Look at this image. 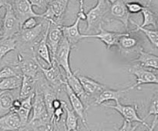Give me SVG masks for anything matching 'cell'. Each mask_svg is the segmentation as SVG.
Returning <instances> with one entry per match:
<instances>
[{"instance_id": "cell-1", "label": "cell", "mask_w": 158, "mask_h": 131, "mask_svg": "<svg viewBox=\"0 0 158 131\" xmlns=\"http://www.w3.org/2000/svg\"><path fill=\"white\" fill-rule=\"evenodd\" d=\"M110 12V3L107 0H100L96 6L86 13V21L87 22L86 32L97 30L102 27L103 20Z\"/></svg>"}, {"instance_id": "cell-2", "label": "cell", "mask_w": 158, "mask_h": 131, "mask_svg": "<svg viewBox=\"0 0 158 131\" xmlns=\"http://www.w3.org/2000/svg\"><path fill=\"white\" fill-rule=\"evenodd\" d=\"M81 20H86V13H85L83 1H80V9H79L77 18L73 24L71 25L61 26L63 37L67 40L72 48L75 47L80 41L86 38V35H83L80 32V23Z\"/></svg>"}, {"instance_id": "cell-3", "label": "cell", "mask_w": 158, "mask_h": 131, "mask_svg": "<svg viewBox=\"0 0 158 131\" xmlns=\"http://www.w3.org/2000/svg\"><path fill=\"white\" fill-rule=\"evenodd\" d=\"M32 115L27 125L43 127L50 122L41 91L35 90L32 106Z\"/></svg>"}, {"instance_id": "cell-4", "label": "cell", "mask_w": 158, "mask_h": 131, "mask_svg": "<svg viewBox=\"0 0 158 131\" xmlns=\"http://www.w3.org/2000/svg\"><path fill=\"white\" fill-rule=\"evenodd\" d=\"M69 2L68 0L49 1L46 10L41 14L42 18L50 22L51 25H63L62 22Z\"/></svg>"}, {"instance_id": "cell-5", "label": "cell", "mask_w": 158, "mask_h": 131, "mask_svg": "<svg viewBox=\"0 0 158 131\" xmlns=\"http://www.w3.org/2000/svg\"><path fill=\"white\" fill-rule=\"evenodd\" d=\"M1 32L3 38L15 37L20 32V22L15 16L9 2H7L6 6V13L2 19Z\"/></svg>"}, {"instance_id": "cell-6", "label": "cell", "mask_w": 158, "mask_h": 131, "mask_svg": "<svg viewBox=\"0 0 158 131\" xmlns=\"http://www.w3.org/2000/svg\"><path fill=\"white\" fill-rule=\"evenodd\" d=\"M38 65L39 68L43 72L45 78L49 83L51 87H53L57 91H60L62 87H64L65 84L66 83V76L62 74L60 67L55 61H52V65L48 68L43 67L40 61H38Z\"/></svg>"}, {"instance_id": "cell-7", "label": "cell", "mask_w": 158, "mask_h": 131, "mask_svg": "<svg viewBox=\"0 0 158 131\" xmlns=\"http://www.w3.org/2000/svg\"><path fill=\"white\" fill-rule=\"evenodd\" d=\"M72 48L71 44L63 37L57 48L55 55L52 59V61H55L58 64L59 67H61L64 70L66 75H70L73 73V71L71 70L70 62H69V58H70L71 49Z\"/></svg>"}, {"instance_id": "cell-8", "label": "cell", "mask_w": 158, "mask_h": 131, "mask_svg": "<svg viewBox=\"0 0 158 131\" xmlns=\"http://www.w3.org/2000/svg\"><path fill=\"white\" fill-rule=\"evenodd\" d=\"M103 105L106 107H109V108L114 109L116 111L118 112L123 117L124 121L131 123L137 122L143 124L146 127H149V125L145 123V120L142 119L139 116L138 113H137L138 107H137V104L123 105V104H121L120 102H117L115 105H108V104H103Z\"/></svg>"}, {"instance_id": "cell-9", "label": "cell", "mask_w": 158, "mask_h": 131, "mask_svg": "<svg viewBox=\"0 0 158 131\" xmlns=\"http://www.w3.org/2000/svg\"><path fill=\"white\" fill-rule=\"evenodd\" d=\"M128 72L136 77V83L130 86L131 90L143 84H158V75L150 69L143 68L137 65H134L130 67Z\"/></svg>"}, {"instance_id": "cell-10", "label": "cell", "mask_w": 158, "mask_h": 131, "mask_svg": "<svg viewBox=\"0 0 158 131\" xmlns=\"http://www.w3.org/2000/svg\"><path fill=\"white\" fill-rule=\"evenodd\" d=\"M31 49L32 52V58L31 59L26 58L23 56V54L19 53L17 57V64H15V67L19 69L22 75L30 77L37 80V76L40 71L38 65L39 61L32 48Z\"/></svg>"}, {"instance_id": "cell-11", "label": "cell", "mask_w": 158, "mask_h": 131, "mask_svg": "<svg viewBox=\"0 0 158 131\" xmlns=\"http://www.w3.org/2000/svg\"><path fill=\"white\" fill-rule=\"evenodd\" d=\"M12 6L15 16L19 21L20 25L29 18H41V14L34 12L32 6L28 0H16L9 2Z\"/></svg>"}, {"instance_id": "cell-12", "label": "cell", "mask_w": 158, "mask_h": 131, "mask_svg": "<svg viewBox=\"0 0 158 131\" xmlns=\"http://www.w3.org/2000/svg\"><path fill=\"white\" fill-rule=\"evenodd\" d=\"M64 91L65 92H66V94H67V97L68 98H69V102H70L72 109L74 110V112L77 114L78 118H80V121H82V123H83V124L84 125V127H86V130H88L89 128H88L87 124H86V116H87L86 110H87V108H86V106L83 104V103L82 102L81 100L74 94V92L73 91L72 89L69 87V86L68 85L67 83L65 84Z\"/></svg>"}, {"instance_id": "cell-13", "label": "cell", "mask_w": 158, "mask_h": 131, "mask_svg": "<svg viewBox=\"0 0 158 131\" xmlns=\"http://www.w3.org/2000/svg\"><path fill=\"white\" fill-rule=\"evenodd\" d=\"M100 32L95 35H86L85 39L87 38H94L99 39L106 45V48L110 49L113 46H117L118 41L122 36L125 35L127 32H114V31H107L103 29V27H100L99 29Z\"/></svg>"}, {"instance_id": "cell-14", "label": "cell", "mask_w": 158, "mask_h": 131, "mask_svg": "<svg viewBox=\"0 0 158 131\" xmlns=\"http://www.w3.org/2000/svg\"><path fill=\"white\" fill-rule=\"evenodd\" d=\"M130 91H131L130 87L120 90H114L106 87L96 97L95 101L92 105H102L103 103L110 101H114L116 103L120 102V100L124 98L125 94H127Z\"/></svg>"}, {"instance_id": "cell-15", "label": "cell", "mask_w": 158, "mask_h": 131, "mask_svg": "<svg viewBox=\"0 0 158 131\" xmlns=\"http://www.w3.org/2000/svg\"><path fill=\"white\" fill-rule=\"evenodd\" d=\"M110 3V12L115 19L123 23L125 29H128L129 12L126 7V2L123 0H108Z\"/></svg>"}, {"instance_id": "cell-16", "label": "cell", "mask_w": 158, "mask_h": 131, "mask_svg": "<svg viewBox=\"0 0 158 131\" xmlns=\"http://www.w3.org/2000/svg\"><path fill=\"white\" fill-rule=\"evenodd\" d=\"M79 71H77V76L78 78L79 81L81 83L82 86H83V89H84L85 92L86 94L90 98V97H96L99 94L101 91L106 88V85L101 84V83L98 82V81H95V80L92 79V78H89L85 75H79Z\"/></svg>"}, {"instance_id": "cell-17", "label": "cell", "mask_w": 158, "mask_h": 131, "mask_svg": "<svg viewBox=\"0 0 158 131\" xmlns=\"http://www.w3.org/2000/svg\"><path fill=\"white\" fill-rule=\"evenodd\" d=\"M66 83H67L68 85L69 86V87L72 89V91L74 92V94L81 100L82 102L83 103V104H84V105L86 106V108L88 109V107L90 106L89 102V97L86 94L84 89H83V86H82L81 83L80 82L78 78H77V71H73V73L70 74V75H66Z\"/></svg>"}, {"instance_id": "cell-18", "label": "cell", "mask_w": 158, "mask_h": 131, "mask_svg": "<svg viewBox=\"0 0 158 131\" xmlns=\"http://www.w3.org/2000/svg\"><path fill=\"white\" fill-rule=\"evenodd\" d=\"M0 131H23L17 113L10 111L4 116L0 117Z\"/></svg>"}, {"instance_id": "cell-19", "label": "cell", "mask_w": 158, "mask_h": 131, "mask_svg": "<svg viewBox=\"0 0 158 131\" xmlns=\"http://www.w3.org/2000/svg\"><path fill=\"white\" fill-rule=\"evenodd\" d=\"M62 25H54L50 24L47 35V44L50 52L51 58L55 55L60 41L63 39V35L61 29Z\"/></svg>"}, {"instance_id": "cell-20", "label": "cell", "mask_w": 158, "mask_h": 131, "mask_svg": "<svg viewBox=\"0 0 158 131\" xmlns=\"http://www.w3.org/2000/svg\"><path fill=\"white\" fill-rule=\"evenodd\" d=\"M49 27H50V22L48 21L47 27H46V31H45L43 36L41 39L40 40L38 43L35 44V49L32 47V50L34 52H36V54L40 57V58L46 61L49 66L50 67L52 65V58H51L50 52H49V46L47 44V35L48 32H49Z\"/></svg>"}, {"instance_id": "cell-21", "label": "cell", "mask_w": 158, "mask_h": 131, "mask_svg": "<svg viewBox=\"0 0 158 131\" xmlns=\"http://www.w3.org/2000/svg\"><path fill=\"white\" fill-rule=\"evenodd\" d=\"M41 92L43 94V101H44L45 105H46L48 115L51 121L54 112L53 108H52V103L56 99L58 98L59 91L55 90L49 84H43L41 85Z\"/></svg>"}, {"instance_id": "cell-22", "label": "cell", "mask_w": 158, "mask_h": 131, "mask_svg": "<svg viewBox=\"0 0 158 131\" xmlns=\"http://www.w3.org/2000/svg\"><path fill=\"white\" fill-rule=\"evenodd\" d=\"M136 65L147 69H154L158 71V56L146 52L140 49L138 52V57L135 60Z\"/></svg>"}, {"instance_id": "cell-23", "label": "cell", "mask_w": 158, "mask_h": 131, "mask_svg": "<svg viewBox=\"0 0 158 131\" xmlns=\"http://www.w3.org/2000/svg\"><path fill=\"white\" fill-rule=\"evenodd\" d=\"M131 32H127L119 39L117 47H119L121 55L132 52L138 47L139 41L136 37L131 35Z\"/></svg>"}, {"instance_id": "cell-24", "label": "cell", "mask_w": 158, "mask_h": 131, "mask_svg": "<svg viewBox=\"0 0 158 131\" xmlns=\"http://www.w3.org/2000/svg\"><path fill=\"white\" fill-rule=\"evenodd\" d=\"M34 95H35V93L28 97V98H25V99L21 100V107L17 111H15V113H17V114L19 117L23 130H25L28 123H29V114H30V112L32 110Z\"/></svg>"}, {"instance_id": "cell-25", "label": "cell", "mask_w": 158, "mask_h": 131, "mask_svg": "<svg viewBox=\"0 0 158 131\" xmlns=\"http://www.w3.org/2000/svg\"><path fill=\"white\" fill-rule=\"evenodd\" d=\"M43 30H44V21H42L33 29H29V30L20 31V32L17 35H19L22 42L32 43L40 36Z\"/></svg>"}, {"instance_id": "cell-26", "label": "cell", "mask_w": 158, "mask_h": 131, "mask_svg": "<svg viewBox=\"0 0 158 131\" xmlns=\"http://www.w3.org/2000/svg\"><path fill=\"white\" fill-rule=\"evenodd\" d=\"M35 82H36V79L22 75V84L20 87L19 99H25L30 95L33 94L35 91Z\"/></svg>"}, {"instance_id": "cell-27", "label": "cell", "mask_w": 158, "mask_h": 131, "mask_svg": "<svg viewBox=\"0 0 158 131\" xmlns=\"http://www.w3.org/2000/svg\"><path fill=\"white\" fill-rule=\"evenodd\" d=\"M63 107L64 109V111H66V121H65L64 124L66 130L70 131L77 129L79 118L77 114L74 112L72 107H69L67 103L64 101H63Z\"/></svg>"}, {"instance_id": "cell-28", "label": "cell", "mask_w": 158, "mask_h": 131, "mask_svg": "<svg viewBox=\"0 0 158 131\" xmlns=\"http://www.w3.org/2000/svg\"><path fill=\"white\" fill-rule=\"evenodd\" d=\"M17 43L18 40L15 36L0 40V60L2 59L8 53L15 51L17 47Z\"/></svg>"}, {"instance_id": "cell-29", "label": "cell", "mask_w": 158, "mask_h": 131, "mask_svg": "<svg viewBox=\"0 0 158 131\" xmlns=\"http://www.w3.org/2000/svg\"><path fill=\"white\" fill-rule=\"evenodd\" d=\"M14 98L9 91H3L0 95V117L4 116L12 110Z\"/></svg>"}, {"instance_id": "cell-30", "label": "cell", "mask_w": 158, "mask_h": 131, "mask_svg": "<svg viewBox=\"0 0 158 131\" xmlns=\"http://www.w3.org/2000/svg\"><path fill=\"white\" fill-rule=\"evenodd\" d=\"M21 84L22 75L3 79L0 81V91H9L15 90L21 87Z\"/></svg>"}, {"instance_id": "cell-31", "label": "cell", "mask_w": 158, "mask_h": 131, "mask_svg": "<svg viewBox=\"0 0 158 131\" xmlns=\"http://www.w3.org/2000/svg\"><path fill=\"white\" fill-rule=\"evenodd\" d=\"M143 17V21L141 25H140L141 28H146L148 26L153 25L154 28L157 27V18L156 14L151 9L150 6L148 5L145 6V8L142 11Z\"/></svg>"}, {"instance_id": "cell-32", "label": "cell", "mask_w": 158, "mask_h": 131, "mask_svg": "<svg viewBox=\"0 0 158 131\" xmlns=\"http://www.w3.org/2000/svg\"><path fill=\"white\" fill-rule=\"evenodd\" d=\"M131 22L133 23L134 25H135L136 26V29L134 30L131 31V32H141L144 34L145 35L147 36V38H148L151 43L152 44H154L156 48H158V31L157 30H150V29H144V28H141L140 26V25L137 24V23L134 22V21L131 20Z\"/></svg>"}, {"instance_id": "cell-33", "label": "cell", "mask_w": 158, "mask_h": 131, "mask_svg": "<svg viewBox=\"0 0 158 131\" xmlns=\"http://www.w3.org/2000/svg\"><path fill=\"white\" fill-rule=\"evenodd\" d=\"M15 68L17 67H12V66H5L0 70V79H6V78H12V77L19 76L18 71H16Z\"/></svg>"}, {"instance_id": "cell-34", "label": "cell", "mask_w": 158, "mask_h": 131, "mask_svg": "<svg viewBox=\"0 0 158 131\" xmlns=\"http://www.w3.org/2000/svg\"><path fill=\"white\" fill-rule=\"evenodd\" d=\"M126 7L129 14H137L142 12L145 6L137 2H126Z\"/></svg>"}, {"instance_id": "cell-35", "label": "cell", "mask_w": 158, "mask_h": 131, "mask_svg": "<svg viewBox=\"0 0 158 131\" xmlns=\"http://www.w3.org/2000/svg\"><path fill=\"white\" fill-rule=\"evenodd\" d=\"M152 115H154V117H158V92L154 95V97L151 99L148 114L146 118H144V120L149 118L150 116H152Z\"/></svg>"}, {"instance_id": "cell-36", "label": "cell", "mask_w": 158, "mask_h": 131, "mask_svg": "<svg viewBox=\"0 0 158 131\" xmlns=\"http://www.w3.org/2000/svg\"><path fill=\"white\" fill-rule=\"evenodd\" d=\"M39 24L37 18H29L20 25V31L29 30L35 28Z\"/></svg>"}, {"instance_id": "cell-37", "label": "cell", "mask_w": 158, "mask_h": 131, "mask_svg": "<svg viewBox=\"0 0 158 131\" xmlns=\"http://www.w3.org/2000/svg\"><path fill=\"white\" fill-rule=\"evenodd\" d=\"M138 124L133 125L132 123L128 122V121H123V124L119 129V131H135L138 127Z\"/></svg>"}, {"instance_id": "cell-38", "label": "cell", "mask_w": 158, "mask_h": 131, "mask_svg": "<svg viewBox=\"0 0 158 131\" xmlns=\"http://www.w3.org/2000/svg\"><path fill=\"white\" fill-rule=\"evenodd\" d=\"M29 2L32 4V7L35 6L39 9H45V10H46L48 3H49V1H46V0H32V1Z\"/></svg>"}, {"instance_id": "cell-39", "label": "cell", "mask_w": 158, "mask_h": 131, "mask_svg": "<svg viewBox=\"0 0 158 131\" xmlns=\"http://www.w3.org/2000/svg\"><path fill=\"white\" fill-rule=\"evenodd\" d=\"M55 123L49 122L46 125L43 126V130L41 131H56V127Z\"/></svg>"}, {"instance_id": "cell-40", "label": "cell", "mask_w": 158, "mask_h": 131, "mask_svg": "<svg viewBox=\"0 0 158 131\" xmlns=\"http://www.w3.org/2000/svg\"><path fill=\"white\" fill-rule=\"evenodd\" d=\"M157 121H158V117H154V121H153V123L152 124H151V126H149L148 127H147V128H148L147 131H154V128H155V126L156 124H157Z\"/></svg>"}, {"instance_id": "cell-41", "label": "cell", "mask_w": 158, "mask_h": 131, "mask_svg": "<svg viewBox=\"0 0 158 131\" xmlns=\"http://www.w3.org/2000/svg\"><path fill=\"white\" fill-rule=\"evenodd\" d=\"M6 4H7V2L6 1H0V9H1L2 7H6Z\"/></svg>"}, {"instance_id": "cell-42", "label": "cell", "mask_w": 158, "mask_h": 131, "mask_svg": "<svg viewBox=\"0 0 158 131\" xmlns=\"http://www.w3.org/2000/svg\"><path fill=\"white\" fill-rule=\"evenodd\" d=\"M3 38V37H2V34H1V25H0V40H2Z\"/></svg>"}, {"instance_id": "cell-43", "label": "cell", "mask_w": 158, "mask_h": 131, "mask_svg": "<svg viewBox=\"0 0 158 131\" xmlns=\"http://www.w3.org/2000/svg\"><path fill=\"white\" fill-rule=\"evenodd\" d=\"M70 131H80V130H77V129H76V130H70Z\"/></svg>"}, {"instance_id": "cell-44", "label": "cell", "mask_w": 158, "mask_h": 131, "mask_svg": "<svg viewBox=\"0 0 158 131\" xmlns=\"http://www.w3.org/2000/svg\"><path fill=\"white\" fill-rule=\"evenodd\" d=\"M63 131H67V130H66V127H65V126H64V130H63Z\"/></svg>"}, {"instance_id": "cell-45", "label": "cell", "mask_w": 158, "mask_h": 131, "mask_svg": "<svg viewBox=\"0 0 158 131\" xmlns=\"http://www.w3.org/2000/svg\"><path fill=\"white\" fill-rule=\"evenodd\" d=\"M2 93H3V91H0V95H1Z\"/></svg>"}, {"instance_id": "cell-46", "label": "cell", "mask_w": 158, "mask_h": 131, "mask_svg": "<svg viewBox=\"0 0 158 131\" xmlns=\"http://www.w3.org/2000/svg\"><path fill=\"white\" fill-rule=\"evenodd\" d=\"M88 130V131H91L90 130H89V129H88V130Z\"/></svg>"}]
</instances>
